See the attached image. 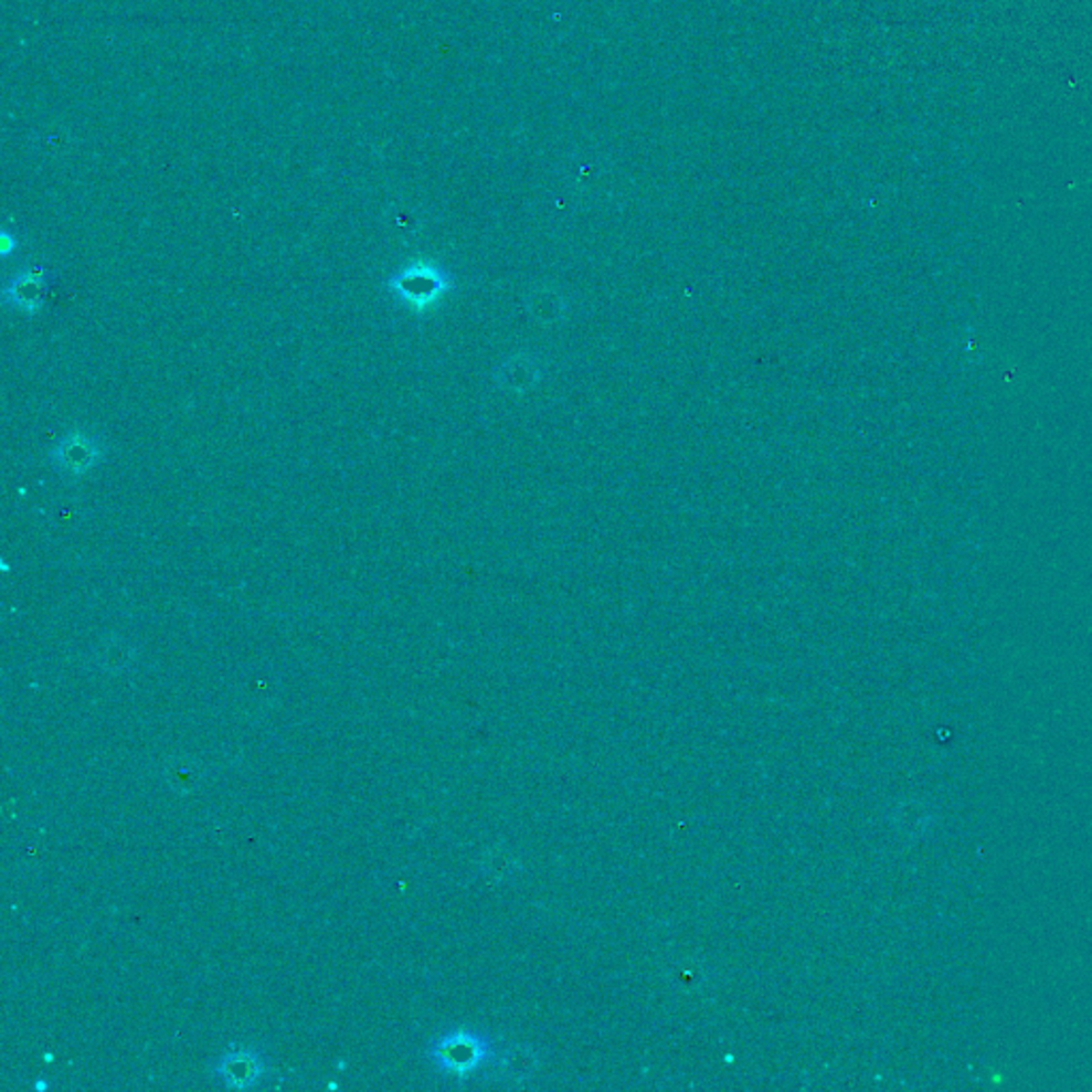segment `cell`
<instances>
[{
    "label": "cell",
    "mask_w": 1092,
    "mask_h": 1092,
    "mask_svg": "<svg viewBox=\"0 0 1092 1092\" xmlns=\"http://www.w3.org/2000/svg\"><path fill=\"white\" fill-rule=\"evenodd\" d=\"M389 288L406 306L414 308L416 312H423L432 304H436L437 297L442 293H446L450 288V278L446 272H442L436 265L418 261V263H410L407 267L400 269L389 280Z\"/></svg>",
    "instance_id": "6da1fadb"
},
{
    "label": "cell",
    "mask_w": 1092,
    "mask_h": 1092,
    "mask_svg": "<svg viewBox=\"0 0 1092 1092\" xmlns=\"http://www.w3.org/2000/svg\"><path fill=\"white\" fill-rule=\"evenodd\" d=\"M105 442L103 437L86 434V432H71L56 442V446L50 450V466L59 474L77 478L88 474L105 459Z\"/></svg>",
    "instance_id": "7a4b0ae2"
},
{
    "label": "cell",
    "mask_w": 1092,
    "mask_h": 1092,
    "mask_svg": "<svg viewBox=\"0 0 1092 1092\" xmlns=\"http://www.w3.org/2000/svg\"><path fill=\"white\" fill-rule=\"evenodd\" d=\"M45 290H47V278L41 272L29 269L7 282L4 301L22 312H39L45 301Z\"/></svg>",
    "instance_id": "3957f363"
},
{
    "label": "cell",
    "mask_w": 1092,
    "mask_h": 1092,
    "mask_svg": "<svg viewBox=\"0 0 1092 1092\" xmlns=\"http://www.w3.org/2000/svg\"><path fill=\"white\" fill-rule=\"evenodd\" d=\"M224 1078H231L233 1084L237 1086H244L246 1080H254V1075L258 1073L256 1067H254V1059H244V1057H235V1059H229L224 1062Z\"/></svg>",
    "instance_id": "277c9868"
}]
</instances>
